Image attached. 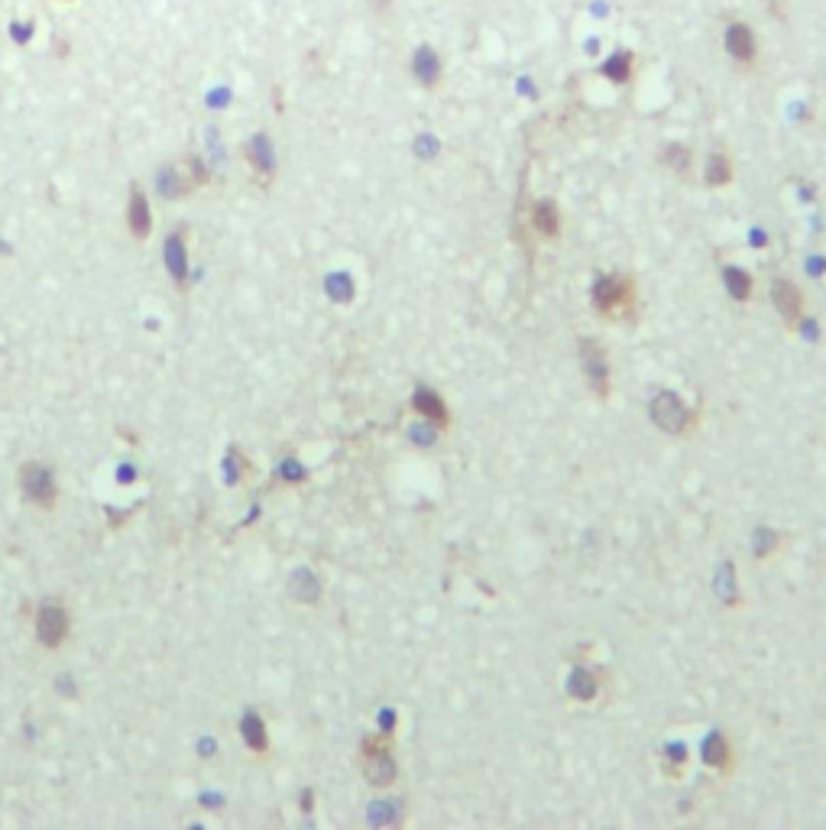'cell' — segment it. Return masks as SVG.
Returning <instances> with one entry per match:
<instances>
[{
	"mask_svg": "<svg viewBox=\"0 0 826 830\" xmlns=\"http://www.w3.org/2000/svg\"><path fill=\"white\" fill-rule=\"evenodd\" d=\"M20 487H23V497L29 503H36L39 509H53L55 497H59V487H55V473L49 464H39V461H27L20 467Z\"/></svg>",
	"mask_w": 826,
	"mask_h": 830,
	"instance_id": "6da1fadb",
	"label": "cell"
},
{
	"mask_svg": "<svg viewBox=\"0 0 826 830\" xmlns=\"http://www.w3.org/2000/svg\"><path fill=\"white\" fill-rule=\"evenodd\" d=\"M723 49H726V55L736 65H746V69H752V65L758 62V33H756V27H752V23H746V20H729L726 29H723Z\"/></svg>",
	"mask_w": 826,
	"mask_h": 830,
	"instance_id": "7a4b0ae2",
	"label": "cell"
},
{
	"mask_svg": "<svg viewBox=\"0 0 826 830\" xmlns=\"http://www.w3.org/2000/svg\"><path fill=\"white\" fill-rule=\"evenodd\" d=\"M69 633H71V620L62 604H43V607L36 610V639H39L45 649H59V645L69 639Z\"/></svg>",
	"mask_w": 826,
	"mask_h": 830,
	"instance_id": "3957f363",
	"label": "cell"
},
{
	"mask_svg": "<svg viewBox=\"0 0 826 830\" xmlns=\"http://www.w3.org/2000/svg\"><path fill=\"white\" fill-rule=\"evenodd\" d=\"M243 160H247L249 172L259 185H269L275 179V146L269 134H253L249 144L243 146Z\"/></svg>",
	"mask_w": 826,
	"mask_h": 830,
	"instance_id": "277c9868",
	"label": "cell"
},
{
	"mask_svg": "<svg viewBox=\"0 0 826 830\" xmlns=\"http://www.w3.org/2000/svg\"><path fill=\"white\" fill-rule=\"evenodd\" d=\"M632 302V283L622 276H600L593 286V305L600 312H616V308H629Z\"/></svg>",
	"mask_w": 826,
	"mask_h": 830,
	"instance_id": "5b68a950",
	"label": "cell"
},
{
	"mask_svg": "<svg viewBox=\"0 0 826 830\" xmlns=\"http://www.w3.org/2000/svg\"><path fill=\"white\" fill-rule=\"evenodd\" d=\"M412 78L421 85V88H438L441 78H445V59L438 53L435 45L421 43L412 53Z\"/></svg>",
	"mask_w": 826,
	"mask_h": 830,
	"instance_id": "8992f818",
	"label": "cell"
},
{
	"mask_svg": "<svg viewBox=\"0 0 826 830\" xmlns=\"http://www.w3.org/2000/svg\"><path fill=\"white\" fill-rule=\"evenodd\" d=\"M651 415L665 431H681L687 425V409L684 402L677 399L675 393H661L651 399Z\"/></svg>",
	"mask_w": 826,
	"mask_h": 830,
	"instance_id": "52a82bcc",
	"label": "cell"
},
{
	"mask_svg": "<svg viewBox=\"0 0 826 830\" xmlns=\"http://www.w3.org/2000/svg\"><path fill=\"white\" fill-rule=\"evenodd\" d=\"M127 227L134 234L136 241H146L152 231V215H150V201L143 195V188H130V198H127Z\"/></svg>",
	"mask_w": 826,
	"mask_h": 830,
	"instance_id": "ba28073f",
	"label": "cell"
},
{
	"mask_svg": "<svg viewBox=\"0 0 826 830\" xmlns=\"http://www.w3.org/2000/svg\"><path fill=\"white\" fill-rule=\"evenodd\" d=\"M600 75H603L609 85H616V88L629 85V81L635 78V53H629V49L609 53L603 62H600Z\"/></svg>",
	"mask_w": 826,
	"mask_h": 830,
	"instance_id": "9c48e42d",
	"label": "cell"
},
{
	"mask_svg": "<svg viewBox=\"0 0 826 830\" xmlns=\"http://www.w3.org/2000/svg\"><path fill=\"white\" fill-rule=\"evenodd\" d=\"M364 768H366V776H370V782H376V785H389L392 778H396V762H392L389 752L382 750V746L366 752Z\"/></svg>",
	"mask_w": 826,
	"mask_h": 830,
	"instance_id": "30bf717a",
	"label": "cell"
},
{
	"mask_svg": "<svg viewBox=\"0 0 826 830\" xmlns=\"http://www.w3.org/2000/svg\"><path fill=\"white\" fill-rule=\"evenodd\" d=\"M532 224H535V231L542 234V237H558V234H560L558 205H554V201H548V198H542V201H535V208H532Z\"/></svg>",
	"mask_w": 826,
	"mask_h": 830,
	"instance_id": "8fae6325",
	"label": "cell"
},
{
	"mask_svg": "<svg viewBox=\"0 0 826 830\" xmlns=\"http://www.w3.org/2000/svg\"><path fill=\"white\" fill-rule=\"evenodd\" d=\"M166 263H169V273L172 279L178 283V289L185 286V237H182V231H172L169 241H166Z\"/></svg>",
	"mask_w": 826,
	"mask_h": 830,
	"instance_id": "7c38bea8",
	"label": "cell"
},
{
	"mask_svg": "<svg viewBox=\"0 0 826 830\" xmlns=\"http://www.w3.org/2000/svg\"><path fill=\"white\" fill-rule=\"evenodd\" d=\"M584 364H586V374H590V380H593V386H596V393H606V386H609V380H606V357L593 341H584Z\"/></svg>",
	"mask_w": 826,
	"mask_h": 830,
	"instance_id": "4fadbf2b",
	"label": "cell"
},
{
	"mask_svg": "<svg viewBox=\"0 0 826 830\" xmlns=\"http://www.w3.org/2000/svg\"><path fill=\"white\" fill-rule=\"evenodd\" d=\"M774 305H778V312L784 315V322H797L800 318V295H797V289H794L791 283H784V279L774 283Z\"/></svg>",
	"mask_w": 826,
	"mask_h": 830,
	"instance_id": "5bb4252c",
	"label": "cell"
},
{
	"mask_svg": "<svg viewBox=\"0 0 826 830\" xmlns=\"http://www.w3.org/2000/svg\"><path fill=\"white\" fill-rule=\"evenodd\" d=\"M707 182L716 188L732 182V162H729L726 152H710V160H707Z\"/></svg>",
	"mask_w": 826,
	"mask_h": 830,
	"instance_id": "9a60e30c",
	"label": "cell"
},
{
	"mask_svg": "<svg viewBox=\"0 0 826 830\" xmlns=\"http://www.w3.org/2000/svg\"><path fill=\"white\" fill-rule=\"evenodd\" d=\"M241 730H243V740H247L249 750H253V752H266V746H269V743H266V723L259 720L257 714L243 717Z\"/></svg>",
	"mask_w": 826,
	"mask_h": 830,
	"instance_id": "2e32d148",
	"label": "cell"
},
{
	"mask_svg": "<svg viewBox=\"0 0 826 830\" xmlns=\"http://www.w3.org/2000/svg\"><path fill=\"white\" fill-rule=\"evenodd\" d=\"M415 409L425 415V419H435V422H447V409L445 402L438 399V393H431V390H418L415 393Z\"/></svg>",
	"mask_w": 826,
	"mask_h": 830,
	"instance_id": "e0dca14e",
	"label": "cell"
},
{
	"mask_svg": "<svg viewBox=\"0 0 826 830\" xmlns=\"http://www.w3.org/2000/svg\"><path fill=\"white\" fill-rule=\"evenodd\" d=\"M661 160H665V166H671V169L677 172V176H684V172H691V150L681 144H671L665 146V152H661Z\"/></svg>",
	"mask_w": 826,
	"mask_h": 830,
	"instance_id": "ac0fdd59",
	"label": "cell"
},
{
	"mask_svg": "<svg viewBox=\"0 0 826 830\" xmlns=\"http://www.w3.org/2000/svg\"><path fill=\"white\" fill-rule=\"evenodd\" d=\"M723 279H726L729 292L736 295V299H748V292H752V279H748V273H746V269L726 267V273H723Z\"/></svg>",
	"mask_w": 826,
	"mask_h": 830,
	"instance_id": "d6986e66",
	"label": "cell"
},
{
	"mask_svg": "<svg viewBox=\"0 0 826 830\" xmlns=\"http://www.w3.org/2000/svg\"><path fill=\"white\" fill-rule=\"evenodd\" d=\"M593 691H596V685H593V675L590 671H574L570 675V694L574 697H580V701H590L593 697Z\"/></svg>",
	"mask_w": 826,
	"mask_h": 830,
	"instance_id": "ffe728a7",
	"label": "cell"
},
{
	"mask_svg": "<svg viewBox=\"0 0 826 830\" xmlns=\"http://www.w3.org/2000/svg\"><path fill=\"white\" fill-rule=\"evenodd\" d=\"M703 750H707V762H710V766H726L729 752H726V743H723V736H710Z\"/></svg>",
	"mask_w": 826,
	"mask_h": 830,
	"instance_id": "44dd1931",
	"label": "cell"
},
{
	"mask_svg": "<svg viewBox=\"0 0 826 830\" xmlns=\"http://www.w3.org/2000/svg\"><path fill=\"white\" fill-rule=\"evenodd\" d=\"M366 4H370L376 13H389V7H392V0H366Z\"/></svg>",
	"mask_w": 826,
	"mask_h": 830,
	"instance_id": "7402d4cb",
	"label": "cell"
}]
</instances>
